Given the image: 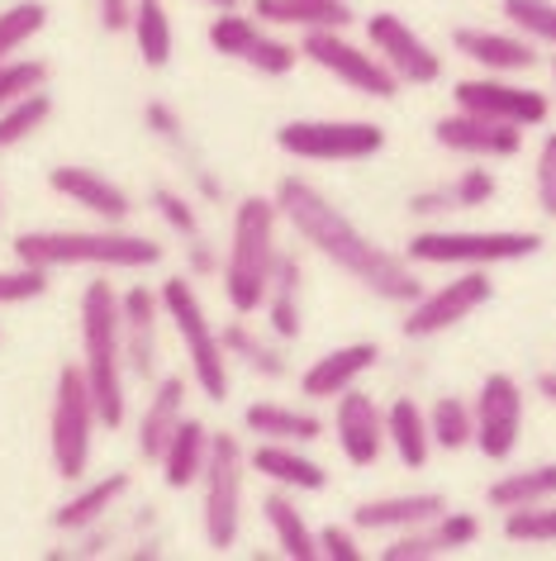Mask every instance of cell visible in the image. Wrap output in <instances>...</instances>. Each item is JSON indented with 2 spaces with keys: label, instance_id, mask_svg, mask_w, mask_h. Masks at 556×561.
<instances>
[{
  "label": "cell",
  "instance_id": "obj_1",
  "mask_svg": "<svg viewBox=\"0 0 556 561\" xmlns=\"http://www.w3.org/2000/svg\"><path fill=\"white\" fill-rule=\"evenodd\" d=\"M276 205H281V215L290 224H296V233L304 238V243H310L314 252H324L338 272H347L357 286H367L371 296H381L391 305H414L424 296L419 276L409 272V257H399V252L381 248L377 238L361 233L357 224L314 186V181L281 176L276 181Z\"/></svg>",
  "mask_w": 556,
  "mask_h": 561
},
{
  "label": "cell",
  "instance_id": "obj_2",
  "mask_svg": "<svg viewBox=\"0 0 556 561\" xmlns=\"http://www.w3.org/2000/svg\"><path fill=\"white\" fill-rule=\"evenodd\" d=\"M276 219H281V205L276 195H247V201L233 209V243H229V262H224V296L239 314H257L267 310V290L276 276Z\"/></svg>",
  "mask_w": 556,
  "mask_h": 561
},
{
  "label": "cell",
  "instance_id": "obj_3",
  "mask_svg": "<svg viewBox=\"0 0 556 561\" xmlns=\"http://www.w3.org/2000/svg\"><path fill=\"white\" fill-rule=\"evenodd\" d=\"M81 367L95 390V410L105 428L124 424V310L109 280H91L81 290Z\"/></svg>",
  "mask_w": 556,
  "mask_h": 561
},
{
  "label": "cell",
  "instance_id": "obj_4",
  "mask_svg": "<svg viewBox=\"0 0 556 561\" xmlns=\"http://www.w3.org/2000/svg\"><path fill=\"white\" fill-rule=\"evenodd\" d=\"M15 257L30 266H119V272H138V266H158L162 243L143 233H109V229H44V233H20Z\"/></svg>",
  "mask_w": 556,
  "mask_h": 561
},
{
  "label": "cell",
  "instance_id": "obj_5",
  "mask_svg": "<svg viewBox=\"0 0 556 561\" xmlns=\"http://www.w3.org/2000/svg\"><path fill=\"white\" fill-rule=\"evenodd\" d=\"M542 252L528 229H424L409 238L405 257L419 266H505Z\"/></svg>",
  "mask_w": 556,
  "mask_h": 561
},
{
  "label": "cell",
  "instance_id": "obj_6",
  "mask_svg": "<svg viewBox=\"0 0 556 561\" xmlns=\"http://www.w3.org/2000/svg\"><path fill=\"white\" fill-rule=\"evenodd\" d=\"M95 390L86 381V367H67L58 371V390H53V414H48V447H53V467L62 481H81L91 467V443H95Z\"/></svg>",
  "mask_w": 556,
  "mask_h": 561
},
{
  "label": "cell",
  "instance_id": "obj_7",
  "mask_svg": "<svg viewBox=\"0 0 556 561\" xmlns=\"http://www.w3.org/2000/svg\"><path fill=\"white\" fill-rule=\"evenodd\" d=\"M162 310L176 324L181 343H186V357H190V376H196V386L210 400H224L229 396L224 343H219V333L210 329V319H205V310H200V300H196V290H190L186 276L162 280Z\"/></svg>",
  "mask_w": 556,
  "mask_h": 561
},
{
  "label": "cell",
  "instance_id": "obj_8",
  "mask_svg": "<svg viewBox=\"0 0 556 561\" xmlns=\"http://www.w3.org/2000/svg\"><path fill=\"white\" fill-rule=\"evenodd\" d=\"M276 148L300 162H367L385 148V129L371 119H290L276 129Z\"/></svg>",
  "mask_w": 556,
  "mask_h": 561
},
{
  "label": "cell",
  "instance_id": "obj_9",
  "mask_svg": "<svg viewBox=\"0 0 556 561\" xmlns=\"http://www.w3.org/2000/svg\"><path fill=\"white\" fill-rule=\"evenodd\" d=\"M243 476L247 457L233 433H215L210 467H205V542L215 552H229L243 528Z\"/></svg>",
  "mask_w": 556,
  "mask_h": 561
},
{
  "label": "cell",
  "instance_id": "obj_10",
  "mask_svg": "<svg viewBox=\"0 0 556 561\" xmlns=\"http://www.w3.org/2000/svg\"><path fill=\"white\" fill-rule=\"evenodd\" d=\"M300 53H304V58H310L314 67H324L328 77H338L343 87L371 95V101H395L399 87H405V81H399L391 67L381 62L377 48L347 44L343 30H310V34L300 38Z\"/></svg>",
  "mask_w": 556,
  "mask_h": 561
},
{
  "label": "cell",
  "instance_id": "obj_11",
  "mask_svg": "<svg viewBox=\"0 0 556 561\" xmlns=\"http://www.w3.org/2000/svg\"><path fill=\"white\" fill-rule=\"evenodd\" d=\"M495 296V280H490V266H466V276L448 280V286L428 290L409 305V314L399 319V333L405 339H438V333H448L452 324H462L480 310V305H490Z\"/></svg>",
  "mask_w": 556,
  "mask_h": 561
},
{
  "label": "cell",
  "instance_id": "obj_12",
  "mask_svg": "<svg viewBox=\"0 0 556 561\" xmlns=\"http://www.w3.org/2000/svg\"><path fill=\"white\" fill-rule=\"evenodd\" d=\"M452 101H456V110H471V115H485V119L519 124V129H537V124H547V115H552V101L542 91L513 87V81L495 77V72L471 77V81H456Z\"/></svg>",
  "mask_w": 556,
  "mask_h": 561
},
{
  "label": "cell",
  "instance_id": "obj_13",
  "mask_svg": "<svg viewBox=\"0 0 556 561\" xmlns=\"http://www.w3.org/2000/svg\"><path fill=\"white\" fill-rule=\"evenodd\" d=\"M523 433V386L509 371L485 376L476 390V447L490 461H509Z\"/></svg>",
  "mask_w": 556,
  "mask_h": 561
},
{
  "label": "cell",
  "instance_id": "obj_14",
  "mask_svg": "<svg viewBox=\"0 0 556 561\" xmlns=\"http://www.w3.org/2000/svg\"><path fill=\"white\" fill-rule=\"evenodd\" d=\"M367 38H371V48L381 53V62L391 67L405 87H433L442 77V58L409 30L405 20L391 15V10H381V15L367 20Z\"/></svg>",
  "mask_w": 556,
  "mask_h": 561
},
{
  "label": "cell",
  "instance_id": "obj_15",
  "mask_svg": "<svg viewBox=\"0 0 556 561\" xmlns=\"http://www.w3.org/2000/svg\"><path fill=\"white\" fill-rule=\"evenodd\" d=\"M433 144L448 152H462V158H513L523 148V129L505 119H485L471 115V110H456V115H442L433 124Z\"/></svg>",
  "mask_w": 556,
  "mask_h": 561
},
{
  "label": "cell",
  "instance_id": "obj_16",
  "mask_svg": "<svg viewBox=\"0 0 556 561\" xmlns=\"http://www.w3.org/2000/svg\"><path fill=\"white\" fill-rule=\"evenodd\" d=\"M333 433H338V447L352 467H377L391 433H385V414L377 410V400L361 396L352 386L347 396H338V410H333Z\"/></svg>",
  "mask_w": 556,
  "mask_h": 561
},
{
  "label": "cell",
  "instance_id": "obj_17",
  "mask_svg": "<svg viewBox=\"0 0 556 561\" xmlns=\"http://www.w3.org/2000/svg\"><path fill=\"white\" fill-rule=\"evenodd\" d=\"M480 538V518L476 514H438L419 528H405L399 538L385 547V561H428V557H456L462 547Z\"/></svg>",
  "mask_w": 556,
  "mask_h": 561
},
{
  "label": "cell",
  "instance_id": "obj_18",
  "mask_svg": "<svg viewBox=\"0 0 556 561\" xmlns=\"http://www.w3.org/2000/svg\"><path fill=\"white\" fill-rule=\"evenodd\" d=\"M452 48L462 53L466 62L485 67V72L495 77H513V72H533L542 62L533 38L523 34H499V30H476V24H462V30L452 34Z\"/></svg>",
  "mask_w": 556,
  "mask_h": 561
},
{
  "label": "cell",
  "instance_id": "obj_19",
  "mask_svg": "<svg viewBox=\"0 0 556 561\" xmlns=\"http://www.w3.org/2000/svg\"><path fill=\"white\" fill-rule=\"evenodd\" d=\"M381 362V347L377 343H347V347H333L314 362L310 371L300 376V396L310 400H333V396H347L361 376Z\"/></svg>",
  "mask_w": 556,
  "mask_h": 561
},
{
  "label": "cell",
  "instance_id": "obj_20",
  "mask_svg": "<svg viewBox=\"0 0 556 561\" xmlns=\"http://www.w3.org/2000/svg\"><path fill=\"white\" fill-rule=\"evenodd\" d=\"M48 186L67 195L72 205L81 209H91L95 219H105V224H124L134 215V201L124 195L115 181H105L101 172H91V167H53L48 172Z\"/></svg>",
  "mask_w": 556,
  "mask_h": 561
},
{
  "label": "cell",
  "instance_id": "obj_21",
  "mask_svg": "<svg viewBox=\"0 0 556 561\" xmlns=\"http://www.w3.org/2000/svg\"><path fill=\"white\" fill-rule=\"evenodd\" d=\"M438 514H448V500L433 495V490H419V495H385V500L357 504L352 528H361V533H405V528H419Z\"/></svg>",
  "mask_w": 556,
  "mask_h": 561
},
{
  "label": "cell",
  "instance_id": "obj_22",
  "mask_svg": "<svg viewBox=\"0 0 556 561\" xmlns=\"http://www.w3.org/2000/svg\"><path fill=\"white\" fill-rule=\"evenodd\" d=\"M158 305L162 296H152L143 286H129L119 296L124 310V362L138 376H152V362H158Z\"/></svg>",
  "mask_w": 556,
  "mask_h": 561
},
{
  "label": "cell",
  "instance_id": "obj_23",
  "mask_svg": "<svg viewBox=\"0 0 556 561\" xmlns=\"http://www.w3.org/2000/svg\"><path fill=\"white\" fill-rule=\"evenodd\" d=\"M210 443H215V433L200 424V419H181V428L172 433V443H166V453H162V481L172 485V490H186V485H196L205 481V467H210Z\"/></svg>",
  "mask_w": 556,
  "mask_h": 561
},
{
  "label": "cell",
  "instance_id": "obj_24",
  "mask_svg": "<svg viewBox=\"0 0 556 561\" xmlns=\"http://www.w3.org/2000/svg\"><path fill=\"white\" fill-rule=\"evenodd\" d=\"M253 15L262 24H281V30H347L352 24V10L347 0H257Z\"/></svg>",
  "mask_w": 556,
  "mask_h": 561
},
{
  "label": "cell",
  "instance_id": "obj_25",
  "mask_svg": "<svg viewBox=\"0 0 556 561\" xmlns=\"http://www.w3.org/2000/svg\"><path fill=\"white\" fill-rule=\"evenodd\" d=\"M181 400H186V381H181V376H166L158 386V396L148 400L143 424H138V457L143 461H162L172 433L181 428Z\"/></svg>",
  "mask_w": 556,
  "mask_h": 561
},
{
  "label": "cell",
  "instance_id": "obj_26",
  "mask_svg": "<svg viewBox=\"0 0 556 561\" xmlns=\"http://www.w3.org/2000/svg\"><path fill=\"white\" fill-rule=\"evenodd\" d=\"M385 433H391V447L395 457L405 461L409 471H424L428 457H433V428H428V414L414 404L409 396H399L391 410H385Z\"/></svg>",
  "mask_w": 556,
  "mask_h": 561
},
{
  "label": "cell",
  "instance_id": "obj_27",
  "mask_svg": "<svg viewBox=\"0 0 556 561\" xmlns=\"http://www.w3.org/2000/svg\"><path fill=\"white\" fill-rule=\"evenodd\" d=\"M253 471H262L267 481L286 485V490H324L328 485V471L318 467L314 457H300L290 443H262L253 453Z\"/></svg>",
  "mask_w": 556,
  "mask_h": 561
},
{
  "label": "cell",
  "instance_id": "obj_28",
  "mask_svg": "<svg viewBox=\"0 0 556 561\" xmlns=\"http://www.w3.org/2000/svg\"><path fill=\"white\" fill-rule=\"evenodd\" d=\"M243 424H247V433L271 438V443H314V438H324V419L310 414V410H290V404H247Z\"/></svg>",
  "mask_w": 556,
  "mask_h": 561
},
{
  "label": "cell",
  "instance_id": "obj_29",
  "mask_svg": "<svg viewBox=\"0 0 556 561\" xmlns=\"http://www.w3.org/2000/svg\"><path fill=\"white\" fill-rule=\"evenodd\" d=\"M485 500H490V510H505V514L556 500V461H542V467H528V471H505L485 490Z\"/></svg>",
  "mask_w": 556,
  "mask_h": 561
},
{
  "label": "cell",
  "instance_id": "obj_30",
  "mask_svg": "<svg viewBox=\"0 0 556 561\" xmlns=\"http://www.w3.org/2000/svg\"><path fill=\"white\" fill-rule=\"evenodd\" d=\"M129 490V476L115 471V476H105V481H95L86 485L81 495H72L67 504H58L53 510V528H62V533H81V528H91V524H101L105 510H115V500Z\"/></svg>",
  "mask_w": 556,
  "mask_h": 561
},
{
  "label": "cell",
  "instance_id": "obj_31",
  "mask_svg": "<svg viewBox=\"0 0 556 561\" xmlns=\"http://www.w3.org/2000/svg\"><path fill=\"white\" fill-rule=\"evenodd\" d=\"M262 510H267V524L276 533V542H281V557H290V561H314L318 557V533L300 518L296 500H290L286 490H271V495L262 500Z\"/></svg>",
  "mask_w": 556,
  "mask_h": 561
},
{
  "label": "cell",
  "instance_id": "obj_32",
  "mask_svg": "<svg viewBox=\"0 0 556 561\" xmlns=\"http://www.w3.org/2000/svg\"><path fill=\"white\" fill-rule=\"evenodd\" d=\"M267 319H271V333L276 339H300V262L281 252L276 257V276H271V290H267Z\"/></svg>",
  "mask_w": 556,
  "mask_h": 561
},
{
  "label": "cell",
  "instance_id": "obj_33",
  "mask_svg": "<svg viewBox=\"0 0 556 561\" xmlns=\"http://www.w3.org/2000/svg\"><path fill=\"white\" fill-rule=\"evenodd\" d=\"M428 428L442 453H462L476 443V404H466L462 396H438L428 410Z\"/></svg>",
  "mask_w": 556,
  "mask_h": 561
},
{
  "label": "cell",
  "instance_id": "obj_34",
  "mask_svg": "<svg viewBox=\"0 0 556 561\" xmlns=\"http://www.w3.org/2000/svg\"><path fill=\"white\" fill-rule=\"evenodd\" d=\"M134 38H138V53H143L148 67H166V62H172V20H166L162 0H138Z\"/></svg>",
  "mask_w": 556,
  "mask_h": 561
},
{
  "label": "cell",
  "instance_id": "obj_35",
  "mask_svg": "<svg viewBox=\"0 0 556 561\" xmlns=\"http://www.w3.org/2000/svg\"><path fill=\"white\" fill-rule=\"evenodd\" d=\"M48 115H53V95L48 91H34V95H24V101L5 105L0 110V152L24 144L30 134H38L48 124Z\"/></svg>",
  "mask_w": 556,
  "mask_h": 561
},
{
  "label": "cell",
  "instance_id": "obj_36",
  "mask_svg": "<svg viewBox=\"0 0 556 561\" xmlns=\"http://www.w3.org/2000/svg\"><path fill=\"white\" fill-rule=\"evenodd\" d=\"M499 10L523 38L556 53V0H499Z\"/></svg>",
  "mask_w": 556,
  "mask_h": 561
},
{
  "label": "cell",
  "instance_id": "obj_37",
  "mask_svg": "<svg viewBox=\"0 0 556 561\" xmlns=\"http://www.w3.org/2000/svg\"><path fill=\"white\" fill-rule=\"evenodd\" d=\"M44 24H48L44 0H20V5L0 10V62H10V53H20Z\"/></svg>",
  "mask_w": 556,
  "mask_h": 561
},
{
  "label": "cell",
  "instance_id": "obj_38",
  "mask_svg": "<svg viewBox=\"0 0 556 561\" xmlns=\"http://www.w3.org/2000/svg\"><path fill=\"white\" fill-rule=\"evenodd\" d=\"M257 38H262V24L247 20V15H233V10L215 15V24H210V48L224 53V58H239V62L253 53Z\"/></svg>",
  "mask_w": 556,
  "mask_h": 561
},
{
  "label": "cell",
  "instance_id": "obj_39",
  "mask_svg": "<svg viewBox=\"0 0 556 561\" xmlns=\"http://www.w3.org/2000/svg\"><path fill=\"white\" fill-rule=\"evenodd\" d=\"M219 343H224V353H233V357H243L253 371H262V376H286V362L271 353L262 339H253L247 333V324H229L224 333H219Z\"/></svg>",
  "mask_w": 556,
  "mask_h": 561
},
{
  "label": "cell",
  "instance_id": "obj_40",
  "mask_svg": "<svg viewBox=\"0 0 556 561\" xmlns=\"http://www.w3.org/2000/svg\"><path fill=\"white\" fill-rule=\"evenodd\" d=\"M505 538L509 542H556V504H533V510H509L505 514Z\"/></svg>",
  "mask_w": 556,
  "mask_h": 561
},
{
  "label": "cell",
  "instance_id": "obj_41",
  "mask_svg": "<svg viewBox=\"0 0 556 561\" xmlns=\"http://www.w3.org/2000/svg\"><path fill=\"white\" fill-rule=\"evenodd\" d=\"M44 81H48V67L34 62V58L30 62H0V110L24 101V95H34V91H44Z\"/></svg>",
  "mask_w": 556,
  "mask_h": 561
},
{
  "label": "cell",
  "instance_id": "obj_42",
  "mask_svg": "<svg viewBox=\"0 0 556 561\" xmlns=\"http://www.w3.org/2000/svg\"><path fill=\"white\" fill-rule=\"evenodd\" d=\"M48 290V266L20 262V272H0V305H24Z\"/></svg>",
  "mask_w": 556,
  "mask_h": 561
},
{
  "label": "cell",
  "instance_id": "obj_43",
  "mask_svg": "<svg viewBox=\"0 0 556 561\" xmlns=\"http://www.w3.org/2000/svg\"><path fill=\"white\" fill-rule=\"evenodd\" d=\"M152 205H158V215L172 224V229L181 233V238H190L196 243L200 238V219H196V209H190V201L181 191H172V186H158L152 191Z\"/></svg>",
  "mask_w": 556,
  "mask_h": 561
},
{
  "label": "cell",
  "instance_id": "obj_44",
  "mask_svg": "<svg viewBox=\"0 0 556 561\" xmlns=\"http://www.w3.org/2000/svg\"><path fill=\"white\" fill-rule=\"evenodd\" d=\"M533 181H537V209H542L547 219H556V129H552L547 138H542Z\"/></svg>",
  "mask_w": 556,
  "mask_h": 561
},
{
  "label": "cell",
  "instance_id": "obj_45",
  "mask_svg": "<svg viewBox=\"0 0 556 561\" xmlns=\"http://www.w3.org/2000/svg\"><path fill=\"white\" fill-rule=\"evenodd\" d=\"M452 191L462 201V209H480L485 201H495V176L485 167H466V172L452 176Z\"/></svg>",
  "mask_w": 556,
  "mask_h": 561
},
{
  "label": "cell",
  "instance_id": "obj_46",
  "mask_svg": "<svg viewBox=\"0 0 556 561\" xmlns=\"http://www.w3.org/2000/svg\"><path fill=\"white\" fill-rule=\"evenodd\" d=\"M452 209H462L452 181H442V186H433V191H419L409 201V215H419V219H438V215H452Z\"/></svg>",
  "mask_w": 556,
  "mask_h": 561
},
{
  "label": "cell",
  "instance_id": "obj_47",
  "mask_svg": "<svg viewBox=\"0 0 556 561\" xmlns=\"http://www.w3.org/2000/svg\"><path fill=\"white\" fill-rule=\"evenodd\" d=\"M318 557H328V561H361V547L352 538V528H324V533H318Z\"/></svg>",
  "mask_w": 556,
  "mask_h": 561
},
{
  "label": "cell",
  "instance_id": "obj_48",
  "mask_svg": "<svg viewBox=\"0 0 556 561\" xmlns=\"http://www.w3.org/2000/svg\"><path fill=\"white\" fill-rule=\"evenodd\" d=\"M95 10H101V30L105 34H124V30H134L138 0H95Z\"/></svg>",
  "mask_w": 556,
  "mask_h": 561
},
{
  "label": "cell",
  "instance_id": "obj_49",
  "mask_svg": "<svg viewBox=\"0 0 556 561\" xmlns=\"http://www.w3.org/2000/svg\"><path fill=\"white\" fill-rule=\"evenodd\" d=\"M537 396L547 400V404H556V371H542L537 376Z\"/></svg>",
  "mask_w": 556,
  "mask_h": 561
},
{
  "label": "cell",
  "instance_id": "obj_50",
  "mask_svg": "<svg viewBox=\"0 0 556 561\" xmlns=\"http://www.w3.org/2000/svg\"><path fill=\"white\" fill-rule=\"evenodd\" d=\"M190 248H196V252H190V262H196V272H215V257L200 248V238H196V243H190Z\"/></svg>",
  "mask_w": 556,
  "mask_h": 561
},
{
  "label": "cell",
  "instance_id": "obj_51",
  "mask_svg": "<svg viewBox=\"0 0 556 561\" xmlns=\"http://www.w3.org/2000/svg\"><path fill=\"white\" fill-rule=\"evenodd\" d=\"M205 5H215V10H239V0H205Z\"/></svg>",
  "mask_w": 556,
  "mask_h": 561
},
{
  "label": "cell",
  "instance_id": "obj_52",
  "mask_svg": "<svg viewBox=\"0 0 556 561\" xmlns=\"http://www.w3.org/2000/svg\"><path fill=\"white\" fill-rule=\"evenodd\" d=\"M552 81H556V58H552Z\"/></svg>",
  "mask_w": 556,
  "mask_h": 561
}]
</instances>
